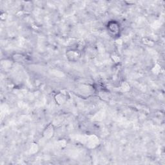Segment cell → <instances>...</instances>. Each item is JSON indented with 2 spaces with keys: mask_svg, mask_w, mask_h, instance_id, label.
Masks as SVG:
<instances>
[{
  "mask_svg": "<svg viewBox=\"0 0 165 165\" xmlns=\"http://www.w3.org/2000/svg\"><path fill=\"white\" fill-rule=\"evenodd\" d=\"M12 59L16 63H23L25 61V56L21 53H15L12 56Z\"/></svg>",
  "mask_w": 165,
  "mask_h": 165,
  "instance_id": "5",
  "label": "cell"
},
{
  "mask_svg": "<svg viewBox=\"0 0 165 165\" xmlns=\"http://www.w3.org/2000/svg\"><path fill=\"white\" fill-rule=\"evenodd\" d=\"M54 132H55V129H54V125L51 123H50L46 126L45 129H44L42 134H43V137L45 139H50L54 136Z\"/></svg>",
  "mask_w": 165,
  "mask_h": 165,
  "instance_id": "3",
  "label": "cell"
},
{
  "mask_svg": "<svg viewBox=\"0 0 165 165\" xmlns=\"http://www.w3.org/2000/svg\"><path fill=\"white\" fill-rule=\"evenodd\" d=\"M54 99H55V101L57 104L59 105H62L65 103L67 99V97L64 94L59 92L56 95L55 97H54Z\"/></svg>",
  "mask_w": 165,
  "mask_h": 165,
  "instance_id": "4",
  "label": "cell"
},
{
  "mask_svg": "<svg viewBox=\"0 0 165 165\" xmlns=\"http://www.w3.org/2000/svg\"><path fill=\"white\" fill-rule=\"evenodd\" d=\"M121 88H122V90L124 92H126V91H129V89H130V86L127 83V82H123L122 86H121Z\"/></svg>",
  "mask_w": 165,
  "mask_h": 165,
  "instance_id": "7",
  "label": "cell"
},
{
  "mask_svg": "<svg viewBox=\"0 0 165 165\" xmlns=\"http://www.w3.org/2000/svg\"><path fill=\"white\" fill-rule=\"evenodd\" d=\"M67 58L69 61L76 62L80 58V52L78 50L70 49L68 50L66 53Z\"/></svg>",
  "mask_w": 165,
  "mask_h": 165,
  "instance_id": "2",
  "label": "cell"
},
{
  "mask_svg": "<svg viewBox=\"0 0 165 165\" xmlns=\"http://www.w3.org/2000/svg\"><path fill=\"white\" fill-rule=\"evenodd\" d=\"M107 29L110 34L113 36H117L120 33V25L116 21H110L108 23Z\"/></svg>",
  "mask_w": 165,
  "mask_h": 165,
  "instance_id": "1",
  "label": "cell"
},
{
  "mask_svg": "<svg viewBox=\"0 0 165 165\" xmlns=\"http://www.w3.org/2000/svg\"><path fill=\"white\" fill-rule=\"evenodd\" d=\"M39 150V147H38V145L37 143H33V144H31V147L30 149V152L31 154H35Z\"/></svg>",
  "mask_w": 165,
  "mask_h": 165,
  "instance_id": "6",
  "label": "cell"
}]
</instances>
